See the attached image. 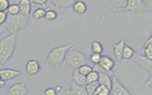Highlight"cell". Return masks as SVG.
<instances>
[{
	"label": "cell",
	"mask_w": 152,
	"mask_h": 95,
	"mask_svg": "<svg viewBox=\"0 0 152 95\" xmlns=\"http://www.w3.org/2000/svg\"><path fill=\"white\" fill-rule=\"evenodd\" d=\"M18 33H10L0 40V64L4 66L14 55Z\"/></svg>",
	"instance_id": "cell-1"
},
{
	"label": "cell",
	"mask_w": 152,
	"mask_h": 95,
	"mask_svg": "<svg viewBox=\"0 0 152 95\" xmlns=\"http://www.w3.org/2000/svg\"><path fill=\"white\" fill-rule=\"evenodd\" d=\"M77 43V41L73 40L68 44L54 48L48 53L45 62L56 69L59 68L65 60L66 53Z\"/></svg>",
	"instance_id": "cell-2"
},
{
	"label": "cell",
	"mask_w": 152,
	"mask_h": 95,
	"mask_svg": "<svg viewBox=\"0 0 152 95\" xmlns=\"http://www.w3.org/2000/svg\"><path fill=\"white\" fill-rule=\"evenodd\" d=\"M126 4L123 7L114 9V12L143 13L152 10V0H125Z\"/></svg>",
	"instance_id": "cell-3"
},
{
	"label": "cell",
	"mask_w": 152,
	"mask_h": 95,
	"mask_svg": "<svg viewBox=\"0 0 152 95\" xmlns=\"http://www.w3.org/2000/svg\"><path fill=\"white\" fill-rule=\"evenodd\" d=\"M29 19L20 14L14 16L8 15L6 22L2 27L10 34L18 33L28 26Z\"/></svg>",
	"instance_id": "cell-4"
},
{
	"label": "cell",
	"mask_w": 152,
	"mask_h": 95,
	"mask_svg": "<svg viewBox=\"0 0 152 95\" xmlns=\"http://www.w3.org/2000/svg\"><path fill=\"white\" fill-rule=\"evenodd\" d=\"M65 63L71 68H77L82 65L86 64L87 61L86 55L80 50L70 49L66 53Z\"/></svg>",
	"instance_id": "cell-5"
},
{
	"label": "cell",
	"mask_w": 152,
	"mask_h": 95,
	"mask_svg": "<svg viewBox=\"0 0 152 95\" xmlns=\"http://www.w3.org/2000/svg\"><path fill=\"white\" fill-rule=\"evenodd\" d=\"M134 62L142 70L146 71L150 76L152 75V60L147 59L145 56L135 54L132 58Z\"/></svg>",
	"instance_id": "cell-6"
},
{
	"label": "cell",
	"mask_w": 152,
	"mask_h": 95,
	"mask_svg": "<svg viewBox=\"0 0 152 95\" xmlns=\"http://www.w3.org/2000/svg\"><path fill=\"white\" fill-rule=\"evenodd\" d=\"M110 94L113 95H130L131 93L121 84L118 77L114 76L112 78Z\"/></svg>",
	"instance_id": "cell-7"
},
{
	"label": "cell",
	"mask_w": 152,
	"mask_h": 95,
	"mask_svg": "<svg viewBox=\"0 0 152 95\" xmlns=\"http://www.w3.org/2000/svg\"><path fill=\"white\" fill-rule=\"evenodd\" d=\"M29 90L25 82L15 83L8 90L9 95H27L29 94Z\"/></svg>",
	"instance_id": "cell-8"
},
{
	"label": "cell",
	"mask_w": 152,
	"mask_h": 95,
	"mask_svg": "<svg viewBox=\"0 0 152 95\" xmlns=\"http://www.w3.org/2000/svg\"><path fill=\"white\" fill-rule=\"evenodd\" d=\"M41 71L39 63L37 60L32 59L29 60L25 65V71L27 76L33 77L37 75Z\"/></svg>",
	"instance_id": "cell-9"
},
{
	"label": "cell",
	"mask_w": 152,
	"mask_h": 95,
	"mask_svg": "<svg viewBox=\"0 0 152 95\" xmlns=\"http://www.w3.org/2000/svg\"><path fill=\"white\" fill-rule=\"evenodd\" d=\"M21 74L19 70L11 68H3L0 69L1 79L4 81L7 82L18 77Z\"/></svg>",
	"instance_id": "cell-10"
},
{
	"label": "cell",
	"mask_w": 152,
	"mask_h": 95,
	"mask_svg": "<svg viewBox=\"0 0 152 95\" xmlns=\"http://www.w3.org/2000/svg\"><path fill=\"white\" fill-rule=\"evenodd\" d=\"M101 68L106 72H110L115 66L114 60L108 56H102L98 64Z\"/></svg>",
	"instance_id": "cell-11"
},
{
	"label": "cell",
	"mask_w": 152,
	"mask_h": 95,
	"mask_svg": "<svg viewBox=\"0 0 152 95\" xmlns=\"http://www.w3.org/2000/svg\"><path fill=\"white\" fill-rule=\"evenodd\" d=\"M125 39H121L113 45V54L117 61L123 60V53L125 45Z\"/></svg>",
	"instance_id": "cell-12"
},
{
	"label": "cell",
	"mask_w": 152,
	"mask_h": 95,
	"mask_svg": "<svg viewBox=\"0 0 152 95\" xmlns=\"http://www.w3.org/2000/svg\"><path fill=\"white\" fill-rule=\"evenodd\" d=\"M63 95H87L85 86H80L73 83L70 85V89L66 91H62Z\"/></svg>",
	"instance_id": "cell-13"
},
{
	"label": "cell",
	"mask_w": 152,
	"mask_h": 95,
	"mask_svg": "<svg viewBox=\"0 0 152 95\" xmlns=\"http://www.w3.org/2000/svg\"><path fill=\"white\" fill-rule=\"evenodd\" d=\"M18 4L20 7V14L29 18L32 9L31 0H20Z\"/></svg>",
	"instance_id": "cell-14"
},
{
	"label": "cell",
	"mask_w": 152,
	"mask_h": 95,
	"mask_svg": "<svg viewBox=\"0 0 152 95\" xmlns=\"http://www.w3.org/2000/svg\"><path fill=\"white\" fill-rule=\"evenodd\" d=\"M71 80L73 83L80 86H85L87 84L86 76L81 74L77 71V68L73 69Z\"/></svg>",
	"instance_id": "cell-15"
},
{
	"label": "cell",
	"mask_w": 152,
	"mask_h": 95,
	"mask_svg": "<svg viewBox=\"0 0 152 95\" xmlns=\"http://www.w3.org/2000/svg\"><path fill=\"white\" fill-rule=\"evenodd\" d=\"M76 0H50L52 5L56 8L66 9L72 6Z\"/></svg>",
	"instance_id": "cell-16"
},
{
	"label": "cell",
	"mask_w": 152,
	"mask_h": 95,
	"mask_svg": "<svg viewBox=\"0 0 152 95\" xmlns=\"http://www.w3.org/2000/svg\"><path fill=\"white\" fill-rule=\"evenodd\" d=\"M72 7L73 11L76 14L80 15H82L85 14L87 9V6L86 3L82 0H79L75 1Z\"/></svg>",
	"instance_id": "cell-17"
},
{
	"label": "cell",
	"mask_w": 152,
	"mask_h": 95,
	"mask_svg": "<svg viewBox=\"0 0 152 95\" xmlns=\"http://www.w3.org/2000/svg\"><path fill=\"white\" fill-rule=\"evenodd\" d=\"M98 82L99 84L105 86L106 87L111 89L112 79L107 72L105 71H99Z\"/></svg>",
	"instance_id": "cell-18"
},
{
	"label": "cell",
	"mask_w": 152,
	"mask_h": 95,
	"mask_svg": "<svg viewBox=\"0 0 152 95\" xmlns=\"http://www.w3.org/2000/svg\"><path fill=\"white\" fill-rule=\"evenodd\" d=\"M144 56L147 59L152 60V35L147 39L144 45Z\"/></svg>",
	"instance_id": "cell-19"
},
{
	"label": "cell",
	"mask_w": 152,
	"mask_h": 95,
	"mask_svg": "<svg viewBox=\"0 0 152 95\" xmlns=\"http://www.w3.org/2000/svg\"><path fill=\"white\" fill-rule=\"evenodd\" d=\"M135 52L134 49L129 45H125L123 53V59L128 60L134 57Z\"/></svg>",
	"instance_id": "cell-20"
},
{
	"label": "cell",
	"mask_w": 152,
	"mask_h": 95,
	"mask_svg": "<svg viewBox=\"0 0 152 95\" xmlns=\"http://www.w3.org/2000/svg\"><path fill=\"white\" fill-rule=\"evenodd\" d=\"M46 11V10L43 8H37L33 12L32 18L36 21L44 18Z\"/></svg>",
	"instance_id": "cell-21"
},
{
	"label": "cell",
	"mask_w": 152,
	"mask_h": 95,
	"mask_svg": "<svg viewBox=\"0 0 152 95\" xmlns=\"http://www.w3.org/2000/svg\"><path fill=\"white\" fill-rule=\"evenodd\" d=\"M6 12L8 15L14 16L20 14V7L18 4H10L6 10Z\"/></svg>",
	"instance_id": "cell-22"
},
{
	"label": "cell",
	"mask_w": 152,
	"mask_h": 95,
	"mask_svg": "<svg viewBox=\"0 0 152 95\" xmlns=\"http://www.w3.org/2000/svg\"><path fill=\"white\" fill-rule=\"evenodd\" d=\"M110 94V90L105 86L99 84L93 93L94 95H109Z\"/></svg>",
	"instance_id": "cell-23"
},
{
	"label": "cell",
	"mask_w": 152,
	"mask_h": 95,
	"mask_svg": "<svg viewBox=\"0 0 152 95\" xmlns=\"http://www.w3.org/2000/svg\"><path fill=\"white\" fill-rule=\"evenodd\" d=\"M91 49L92 53H102L103 51V47L102 43L97 40H93L91 44Z\"/></svg>",
	"instance_id": "cell-24"
},
{
	"label": "cell",
	"mask_w": 152,
	"mask_h": 95,
	"mask_svg": "<svg viewBox=\"0 0 152 95\" xmlns=\"http://www.w3.org/2000/svg\"><path fill=\"white\" fill-rule=\"evenodd\" d=\"M58 17V14L54 9L47 10L44 18L47 22H52L56 20Z\"/></svg>",
	"instance_id": "cell-25"
},
{
	"label": "cell",
	"mask_w": 152,
	"mask_h": 95,
	"mask_svg": "<svg viewBox=\"0 0 152 95\" xmlns=\"http://www.w3.org/2000/svg\"><path fill=\"white\" fill-rule=\"evenodd\" d=\"M99 77V75L98 72H97V71L93 70L88 73L87 75L86 76V83L88 84V83L98 81Z\"/></svg>",
	"instance_id": "cell-26"
},
{
	"label": "cell",
	"mask_w": 152,
	"mask_h": 95,
	"mask_svg": "<svg viewBox=\"0 0 152 95\" xmlns=\"http://www.w3.org/2000/svg\"><path fill=\"white\" fill-rule=\"evenodd\" d=\"M99 85V83L98 81L86 84L85 87L87 95H93V93Z\"/></svg>",
	"instance_id": "cell-27"
},
{
	"label": "cell",
	"mask_w": 152,
	"mask_h": 95,
	"mask_svg": "<svg viewBox=\"0 0 152 95\" xmlns=\"http://www.w3.org/2000/svg\"><path fill=\"white\" fill-rule=\"evenodd\" d=\"M77 69L78 71L81 74L85 76L87 75L88 73L93 71V68L86 64L82 65L81 66H80L78 68H77Z\"/></svg>",
	"instance_id": "cell-28"
},
{
	"label": "cell",
	"mask_w": 152,
	"mask_h": 95,
	"mask_svg": "<svg viewBox=\"0 0 152 95\" xmlns=\"http://www.w3.org/2000/svg\"><path fill=\"white\" fill-rule=\"evenodd\" d=\"M48 0H31L32 7L41 8L45 4Z\"/></svg>",
	"instance_id": "cell-29"
},
{
	"label": "cell",
	"mask_w": 152,
	"mask_h": 95,
	"mask_svg": "<svg viewBox=\"0 0 152 95\" xmlns=\"http://www.w3.org/2000/svg\"><path fill=\"white\" fill-rule=\"evenodd\" d=\"M101 54L99 53H93L91 55L90 57V60L91 62H92L94 64H99L100 60H101Z\"/></svg>",
	"instance_id": "cell-30"
},
{
	"label": "cell",
	"mask_w": 152,
	"mask_h": 95,
	"mask_svg": "<svg viewBox=\"0 0 152 95\" xmlns=\"http://www.w3.org/2000/svg\"><path fill=\"white\" fill-rule=\"evenodd\" d=\"M10 5L9 0H0V11H6Z\"/></svg>",
	"instance_id": "cell-31"
},
{
	"label": "cell",
	"mask_w": 152,
	"mask_h": 95,
	"mask_svg": "<svg viewBox=\"0 0 152 95\" xmlns=\"http://www.w3.org/2000/svg\"><path fill=\"white\" fill-rule=\"evenodd\" d=\"M8 16L6 11H0V26H2L6 22Z\"/></svg>",
	"instance_id": "cell-32"
},
{
	"label": "cell",
	"mask_w": 152,
	"mask_h": 95,
	"mask_svg": "<svg viewBox=\"0 0 152 95\" xmlns=\"http://www.w3.org/2000/svg\"><path fill=\"white\" fill-rule=\"evenodd\" d=\"M44 94L45 95H56L57 94V93L54 88H48L45 90Z\"/></svg>",
	"instance_id": "cell-33"
},
{
	"label": "cell",
	"mask_w": 152,
	"mask_h": 95,
	"mask_svg": "<svg viewBox=\"0 0 152 95\" xmlns=\"http://www.w3.org/2000/svg\"><path fill=\"white\" fill-rule=\"evenodd\" d=\"M152 76H150V78L145 82V86L148 88L152 89Z\"/></svg>",
	"instance_id": "cell-34"
},
{
	"label": "cell",
	"mask_w": 152,
	"mask_h": 95,
	"mask_svg": "<svg viewBox=\"0 0 152 95\" xmlns=\"http://www.w3.org/2000/svg\"><path fill=\"white\" fill-rule=\"evenodd\" d=\"M55 89L56 90V93L58 92H61L62 91V88L61 86L60 85L56 86V87H55Z\"/></svg>",
	"instance_id": "cell-35"
},
{
	"label": "cell",
	"mask_w": 152,
	"mask_h": 95,
	"mask_svg": "<svg viewBox=\"0 0 152 95\" xmlns=\"http://www.w3.org/2000/svg\"><path fill=\"white\" fill-rule=\"evenodd\" d=\"M6 82L4 81L3 80L0 79V89L4 88L6 85Z\"/></svg>",
	"instance_id": "cell-36"
},
{
	"label": "cell",
	"mask_w": 152,
	"mask_h": 95,
	"mask_svg": "<svg viewBox=\"0 0 152 95\" xmlns=\"http://www.w3.org/2000/svg\"><path fill=\"white\" fill-rule=\"evenodd\" d=\"M5 31V30L2 26H0V37L3 35V33H4Z\"/></svg>",
	"instance_id": "cell-37"
},
{
	"label": "cell",
	"mask_w": 152,
	"mask_h": 95,
	"mask_svg": "<svg viewBox=\"0 0 152 95\" xmlns=\"http://www.w3.org/2000/svg\"><path fill=\"white\" fill-rule=\"evenodd\" d=\"M4 67V66L3 65H1V64H0V69L1 68H3Z\"/></svg>",
	"instance_id": "cell-38"
},
{
	"label": "cell",
	"mask_w": 152,
	"mask_h": 95,
	"mask_svg": "<svg viewBox=\"0 0 152 95\" xmlns=\"http://www.w3.org/2000/svg\"><path fill=\"white\" fill-rule=\"evenodd\" d=\"M0 79H1V77H0Z\"/></svg>",
	"instance_id": "cell-39"
}]
</instances>
